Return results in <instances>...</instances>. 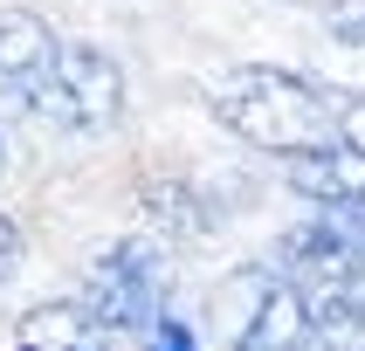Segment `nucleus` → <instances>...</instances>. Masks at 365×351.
I'll list each match as a JSON object with an SVG mask.
<instances>
[{"instance_id": "1", "label": "nucleus", "mask_w": 365, "mask_h": 351, "mask_svg": "<svg viewBox=\"0 0 365 351\" xmlns=\"http://www.w3.org/2000/svg\"><path fill=\"white\" fill-rule=\"evenodd\" d=\"M207 110L221 117L227 138L255 145V152H269V159H283V165L345 138V97L324 90L317 76L276 69V62H242V69L214 76Z\"/></svg>"}, {"instance_id": "2", "label": "nucleus", "mask_w": 365, "mask_h": 351, "mask_svg": "<svg viewBox=\"0 0 365 351\" xmlns=\"http://www.w3.org/2000/svg\"><path fill=\"white\" fill-rule=\"evenodd\" d=\"M214 324H221L227 351H324L317 303L283 262L235 268L214 289Z\"/></svg>"}, {"instance_id": "11", "label": "nucleus", "mask_w": 365, "mask_h": 351, "mask_svg": "<svg viewBox=\"0 0 365 351\" xmlns=\"http://www.w3.org/2000/svg\"><path fill=\"white\" fill-rule=\"evenodd\" d=\"M0 165H7V145H0Z\"/></svg>"}, {"instance_id": "5", "label": "nucleus", "mask_w": 365, "mask_h": 351, "mask_svg": "<svg viewBox=\"0 0 365 351\" xmlns=\"http://www.w3.org/2000/svg\"><path fill=\"white\" fill-rule=\"evenodd\" d=\"M56 56H62V41L48 35V21L28 14V7H7L0 14V103H14L21 117H28V103L41 97Z\"/></svg>"}, {"instance_id": "3", "label": "nucleus", "mask_w": 365, "mask_h": 351, "mask_svg": "<svg viewBox=\"0 0 365 351\" xmlns=\"http://www.w3.org/2000/svg\"><path fill=\"white\" fill-rule=\"evenodd\" d=\"M76 303L97 317L110 337H152L173 317V268L152 241H110L83 268Z\"/></svg>"}, {"instance_id": "7", "label": "nucleus", "mask_w": 365, "mask_h": 351, "mask_svg": "<svg viewBox=\"0 0 365 351\" xmlns=\"http://www.w3.org/2000/svg\"><path fill=\"white\" fill-rule=\"evenodd\" d=\"M103 345H110V330L83 303H41L14 330V351H103Z\"/></svg>"}, {"instance_id": "10", "label": "nucleus", "mask_w": 365, "mask_h": 351, "mask_svg": "<svg viewBox=\"0 0 365 351\" xmlns=\"http://www.w3.org/2000/svg\"><path fill=\"white\" fill-rule=\"evenodd\" d=\"M283 7H304V14H338L345 0H283Z\"/></svg>"}, {"instance_id": "8", "label": "nucleus", "mask_w": 365, "mask_h": 351, "mask_svg": "<svg viewBox=\"0 0 365 351\" xmlns=\"http://www.w3.org/2000/svg\"><path fill=\"white\" fill-rule=\"evenodd\" d=\"M145 351H200V337H193V324H186V317H165V324L145 337Z\"/></svg>"}, {"instance_id": "9", "label": "nucleus", "mask_w": 365, "mask_h": 351, "mask_svg": "<svg viewBox=\"0 0 365 351\" xmlns=\"http://www.w3.org/2000/svg\"><path fill=\"white\" fill-rule=\"evenodd\" d=\"M14 268H21V227L7 221V214H0V283H7Z\"/></svg>"}, {"instance_id": "4", "label": "nucleus", "mask_w": 365, "mask_h": 351, "mask_svg": "<svg viewBox=\"0 0 365 351\" xmlns=\"http://www.w3.org/2000/svg\"><path fill=\"white\" fill-rule=\"evenodd\" d=\"M28 117L56 138H97L124 117V69L118 56H103L97 41H62L56 69L41 83V97L28 103Z\"/></svg>"}, {"instance_id": "6", "label": "nucleus", "mask_w": 365, "mask_h": 351, "mask_svg": "<svg viewBox=\"0 0 365 351\" xmlns=\"http://www.w3.org/2000/svg\"><path fill=\"white\" fill-rule=\"evenodd\" d=\"M283 172L310 206H365V145H351V138L324 145L310 159H289Z\"/></svg>"}]
</instances>
